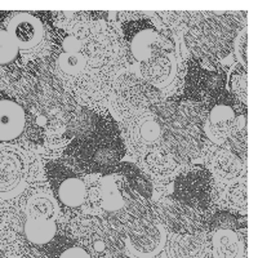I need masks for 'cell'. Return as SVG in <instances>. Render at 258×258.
<instances>
[{"label": "cell", "mask_w": 258, "mask_h": 258, "mask_svg": "<svg viewBox=\"0 0 258 258\" xmlns=\"http://www.w3.org/2000/svg\"><path fill=\"white\" fill-rule=\"evenodd\" d=\"M53 69L61 84L84 103L98 102L111 89L116 36L106 26L77 20L57 30Z\"/></svg>", "instance_id": "cell-1"}, {"label": "cell", "mask_w": 258, "mask_h": 258, "mask_svg": "<svg viewBox=\"0 0 258 258\" xmlns=\"http://www.w3.org/2000/svg\"><path fill=\"white\" fill-rule=\"evenodd\" d=\"M26 110V133L35 144L52 150L66 147L74 138V100L59 87L41 83L31 89Z\"/></svg>", "instance_id": "cell-2"}, {"label": "cell", "mask_w": 258, "mask_h": 258, "mask_svg": "<svg viewBox=\"0 0 258 258\" xmlns=\"http://www.w3.org/2000/svg\"><path fill=\"white\" fill-rule=\"evenodd\" d=\"M77 167L84 173H109L119 165L125 153V145L121 140L115 123L109 119L98 129L69 145Z\"/></svg>", "instance_id": "cell-3"}, {"label": "cell", "mask_w": 258, "mask_h": 258, "mask_svg": "<svg viewBox=\"0 0 258 258\" xmlns=\"http://www.w3.org/2000/svg\"><path fill=\"white\" fill-rule=\"evenodd\" d=\"M135 195L137 194L129 187L123 174L114 169L97 178L93 188V204L106 214V217H115L124 223L125 214L126 218H131L146 212V207L142 206Z\"/></svg>", "instance_id": "cell-4"}, {"label": "cell", "mask_w": 258, "mask_h": 258, "mask_svg": "<svg viewBox=\"0 0 258 258\" xmlns=\"http://www.w3.org/2000/svg\"><path fill=\"white\" fill-rule=\"evenodd\" d=\"M125 249L136 258H155L165 249L168 234L159 217L151 213L138 214L123 223Z\"/></svg>", "instance_id": "cell-5"}, {"label": "cell", "mask_w": 258, "mask_h": 258, "mask_svg": "<svg viewBox=\"0 0 258 258\" xmlns=\"http://www.w3.org/2000/svg\"><path fill=\"white\" fill-rule=\"evenodd\" d=\"M246 106L240 105L231 96H223L211 106L203 132L209 141L223 146L239 136L246 135Z\"/></svg>", "instance_id": "cell-6"}, {"label": "cell", "mask_w": 258, "mask_h": 258, "mask_svg": "<svg viewBox=\"0 0 258 258\" xmlns=\"http://www.w3.org/2000/svg\"><path fill=\"white\" fill-rule=\"evenodd\" d=\"M123 32L129 56L140 64L153 59L161 53L174 50L169 35L165 31H160L155 22L146 16H137L125 21Z\"/></svg>", "instance_id": "cell-7"}, {"label": "cell", "mask_w": 258, "mask_h": 258, "mask_svg": "<svg viewBox=\"0 0 258 258\" xmlns=\"http://www.w3.org/2000/svg\"><path fill=\"white\" fill-rule=\"evenodd\" d=\"M74 230L79 245L92 258H119L125 249L123 235L109 221L96 216L79 220Z\"/></svg>", "instance_id": "cell-8"}, {"label": "cell", "mask_w": 258, "mask_h": 258, "mask_svg": "<svg viewBox=\"0 0 258 258\" xmlns=\"http://www.w3.org/2000/svg\"><path fill=\"white\" fill-rule=\"evenodd\" d=\"M48 187L58 203L59 208L66 211H80L88 202V186L77 170L58 161H49L45 165Z\"/></svg>", "instance_id": "cell-9"}, {"label": "cell", "mask_w": 258, "mask_h": 258, "mask_svg": "<svg viewBox=\"0 0 258 258\" xmlns=\"http://www.w3.org/2000/svg\"><path fill=\"white\" fill-rule=\"evenodd\" d=\"M226 83V74L213 57L195 56L187 63L185 93L188 98L202 101L220 97Z\"/></svg>", "instance_id": "cell-10"}, {"label": "cell", "mask_w": 258, "mask_h": 258, "mask_svg": "<svg viewBox=\"0 0 258 258\" xmlns=\"http://www.w3.org/2000/svg\"><path fill=\"white\" fill-rule=\"evenodd\" d=\"M158 101V89L132 73L121 74L112 84V102L115 109L126 117L146 111Z\"/></svg>", "instance_id": "cell-11"}, {"label": "cell", "mask_w": 258, "mask_h": 258, "mask_svg": "<svg viewBox=\"0 0 258 258\" xmlns=\"http://www.w3.org/2000/svg\"><path fill=\"white\" fill-rule=\"evenodd\" d=\"M31 164L22 149L0 145V199L12 200L29 188Z\"/></svg>", "instance_id": "cell-12"}, {"label": "cell", "mask_w": 258, "mask_h": 258, "mask_svg": "<svg viewBox=\"0 0 258 258\" xmlns=\"http://www.w3.org/2000/svg\"><path fill=\"white\" fill-rule=\"evenodd\" d=\"M213 190V178L208 168L195 165L185 169L174 179V202L204 212L208 209Z\"/></svg>", "instance_id": "cell-13"}, {"label": "cell", "mask_w": 258, "mask_h": 258, "mask_svg": "<svg viewBox=\"0 0 258 258\" xmlns=\"http://www.w3.org/2000/svg\"><path fill=\"white\" fill-rule=\"evenodd\" d=\"M125 142L140 158L146 151L164 145V132L160 119L153 112L142 111L126 117Z\"/></svg>", "instance_id": "cell-14"}, {"label": "cell", "mask_w": 258, "mask_h": 258, "mask_svg": "<svg viewBox=\"0 0 258 258\" xmlns=\"http://www.w3.org/2000/svg\"><path fill=\"white\" fill-rule=\"evenodd\" d=\"M7 31L21 52H34L44 44L47 39V30L40 18L26 12L13 15L7 25Z\"/></svg>", "instance_id": "cell-15"}, {"label": "cell", "mask_w": 258, "mask_h": 258, "mask_svg": "<svg viewBox=\"0 0 258 258\" xmlns=\"http://www.w3.org/2000/svg\"><path fill=\"white\" fill-rule=\"evenodd\" d=\"M158 213L163 225L178 235H198L206 226L202 212L177 202L161 204Z\"/></svg>", "instance_id": "cell-16"}, {"label": "cell", "mask_w": 258, "mask_h": 258, "mask_svg": "<svg viewBox=\"0 0 258 258\" xmlns=\"http://www.w3.org/2000/svg\"><path fill=\"white\" fill-rule=\"evenodd\" d=\"M26 110L12 97L0 94V144H12L25 135Z\"/></svg>", "instance_id": "cell-17"}, {"label": "cell", "mask_w": 258, "mask_h": 258, "mask_svg": "<svg viewBox=\"0 0 258 258\" xmlns=\"http://www.w3.org/2000/svg\"><path fill=\"white\" fill-rule=\"evenodd\" d=\"M177 75V57L174 50L164 52L140 64V78L156 89L168 88Z\"/></svg>", "instance_id": "cell-18"}, {"label": "cell", "mask_w": 258, "mask_h": 258, "mask_svg": "<svg viewBox=\"0 0 258 258\" xmlns=\"http://www.w3.org/2000/svg\"><path fill=\"white\" fill-rule=\"evenodd\" d=\"M211 249L213 258H243L245 241L239 230L212 229Z\"/></svg>", "instance_id": "cell-19"}, {"label": "cell", "mask_w": 258, "mask_h": 258, "mask_svg": "<svg viewBox=\"0 0 258 258\" xmlns=\"http://www.w3.org/2000/svg\"><path fill=\"white\" fill-rule=\"evenodd\" d=\"M24 218L21 221L22 230L26 240L32 245L44 246L52 243L58 232L57 218L40 217L31 214H22Z\"/></svg>", "instance_id": "cell-20"}, {"label": "cell", "mask_w": 258, "mask_h": 258, "mask_svg": "<svg viewBox=\"0 0 258 258\" xmlns=\"http://www.w3.org/2000/svg\"><path fill=\"white\" fill-rule=\"evenodd\" d=\"M140 161L145 172L156 178H168L173 176L179 167V163L165 145L146 151L144 155L140 156Z\"/></svg>", "instance_id": "cell-21"}, {"label": "cell", "mask_w": 258, "mask_h": 258, "mask_svg": "<svg viewBox=\"0 0 258 258\" xmlns=\"http://www.w3.org/2000/svg\"><path fill=\"white\" fill-rule=\"evenodd\" d=\"M211 165L218 178L223 181H235L243 173L244 159L235 153L231 147L221 146L212 156Z\"/></svg>", "instance_id": "cell-22"}, {"label": "cell", "mask_w": 258, "mask_h": 258, "mask_svg": "<svg viewBox=\"0 0 258 258\" xmlns=\"http://www.w3.org/2000/svg\"><path fill=\"white\" fill-rule=\"evenodd\" d=\"M206 248V241L200 235H174L169 245V254L172 258H203Z\"/></svg>", "instance_id": "cell-23"}, {"label": "cell", "mask_w": 258, "mask_h": 258, "mask_svg": "<svg viewBox=\"0 0 258 258\" xmlns=\"http://www.w3.org/2000/svg\"><path fill=\"white\" fill-rule=\"evenodd\" d=\"M227 88L230 96L240 105L248 103V73L239 63H235L229 71Z\"/></svg>", "instance_id": "cell-24"}, {"label": "cell", "mask_w": 258, "mask_h": 258, "mask_svg": "<svg viewBox=\"0 0 258 258\" xmlns=\"http://www.w3.org/2000/svg\"><path fill=\"white\" fill-rule=\"evenodd\" d=\"M20 52V48L8 31L0 29V66L7 68L17 62Z\"/></svg>", "instance_id": "cell-25"}, {"label": "cell", "mask_w": 258, "mask_h": 258, "mask_svg": "<svg viewBox=\"0 0 258 258\" xmlns=\"http://www.w3.org/2000/svg\"><path fill=\"white\" fill-rule=\"evenodd\" d=\"M209 230L212 229H234L241 231L245 229V222L241 221L238 216L230 213V212L221 211L212 216L211 220L206 223Z\"/></svg>", "instance_id": "cell-26"}, {"label": "cell", "mask_w": 258, "mask_h": 258, "mask_svg": "<svg viewBox=\"0 0 258 258\" xmlns=\"http://www.w3.org/2000/svg\"><path fill=\"white\" fill-rule=\"evenodd\" d=\"M226 202L231 208L245 209L248 204V190L245 179H238L226 191Z\"/></svg>", "instance_id": "cell-27"}, {"label": "cell", "mask_w": 258, "mask_h": 258, "mask_svg": "<svg viewBox=\"0 0 258 258\" xmlns=\"http://www.w3.org/2000/svg\"><path fill=\"white\" fill-rule=\"evenodd\" d=\"M235 54L236 59L243 69L248 71V29H243L235 39Z\"/></svg>", "instance_id": "cell-28"}, {"label": "cell", "mask_w": 258, "mask_h": 258, "mask_svg": "<svg viewBox=\"0 0 258 258\" xmlns=\"http://www.w3.org/2000/svg\"><path fill=\"white\" fill-rule=\"evenodd\" d=\"M57 258H92L89 253L79 244H71L59 252Z\"/></svg>", "instance_id": "cell-29"}]
</instances>
